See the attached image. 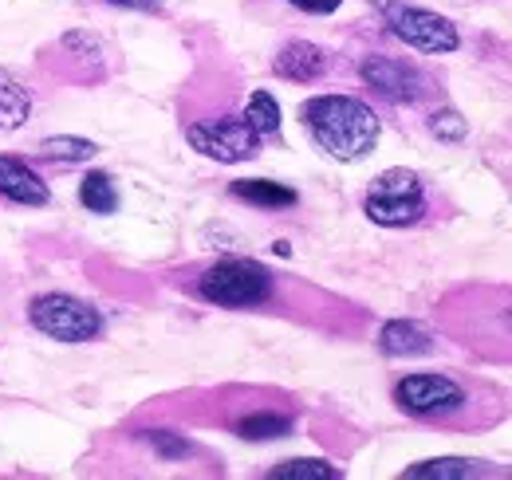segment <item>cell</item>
Wrapping results in <instances>:
<instances>
[{
	"instance_id": "6da1fadb",
	"label": "cell",
	"mask_w": 512,
	"mask_h": 480,
	"mask_svg": "<svg viewBox=\"0 0 512 480\" xmlns=\"http://www.w3.org/2000/svg\"><path fill=\"white\" fill-rule=\"evenodd\" d=\"M174 284L193 300L225 311H280L288 319L320 323V327H335L343 315H351V303H339L312 284L284 280L249 256H221L209 264L182 268L174 272Z\"/></svg>"
},
{
	"instance_id": "7a4b0ae2",
	"label": "cell",
	"mask_w": 512,
	"mask_h": 480,
	"mask_svg": "<svg viewBox=\"0 0 512 480\" xmlns=\"http://www.w3.org/2000/svg\"><path fill=\"white\" fill-rule=\"evenodd\" d=\"M300 119L308 126L312 142L335 162H359L375 150L383 126L379 115L355 99V95H316L300 107Z\"/></svg>"
},
{
	"instance_id": "3957f363",
	"label": "cell",
	"mask_w": 512,
	"mask_h": 480,
	"mask_svg": "<svg viewBox=\"0 0 512 480\" xmlns=\"http://www.w3.org/2000/svg\"><path fill=\"white\" fill-rule=\"evenodd\" d=\"M442 323L457 343L473 347L485 359L512 362V292L465 288L442 303Z\"/></svg>"
},
{
	"instance_id": "277c9868",
	"label": "cell",
	"mask_w": 512,
	"mask_h": 480,
	"mask_svg": "<svg viewBox=\"0 0 512 480\" xmlns=\"http://www.w3.org/2000/svg\"><path fill=\"white\" fill-rule=\"evenodd\" d=\"M394 406L430 425H477V398L449 374H406L394 382Z\"/></svg>"
},
{
	"instance_id": "5b68a950",
	"label": "cell",
	"mask_w": 512,
	"mask_h": 480,
	"mask_svg": "<svg viewBox=\"0 0 512 480\" xmlns=\"http://www.w3.org/2000/svg\"><path fill=\"white\" fill-rule=\"evenodd\" d=\"M426 209H430L426 181L414 170H383L367 185L363 197V213L383 229H410L426 217Z\"/></svg>"
},
{
	"instance_id": "8992f818",
	"label": "cell",
	"mask_w": 512,
	"mask_h": 480,
	"mask_svg": "<svg viewBox=\"0 0 512 480\" xmlns=\"http://www.w3.org/2000/svg\"><path fill=\"white\" fill-rule=\"evenodd\" d=\"M28 323L56 339V343H91L103 335V315L99 307H91L87 300H75L64 292H48V296H36L28 303Z\"/></svg>"
},
{
	"instance_id": "52a82bcc",
	"label": "cell",
	"mask_w": 512,
	"mask_h": 480,
	"mask_svg": "<svg viewBox=\"0 0 512 480\" xmlns=\"http://www.w3.org/2000/svg\"><path fill=\"white\" fill-rule=\"evenodd\" d=\"M383 8L386 28L414 52H426V56H446L461 48V36L457 28L449 24L446 16L438 12H426V8H414V4H402V0H375Z\"/></svg>"
},
{
	"instance_id": "ba28073f",
	"label": "cell",
	"mask_w": 512,
	"mask_h": 480,
	"mask_svg": "<svg viewBox=\"0 0 512 480\" xmlns=\"http://www.w3.org/2000/svg\"><path fill=\"white\" fill-rule=\"evenodd\" d=\"M186 142H190L197 154L213 158V162H225V166H237V162H253L260 154V134L245 122V115H221V119H197L186 122Z\"/></svg>"
},
{
	"instance_id": "9c48e42d",
	"label": "cell",
	"mask_w": 512,
	"mask_h": 480,
	"mask_svg": "<svg viewBox=\"0 0 512 480\" xmlns=\"http://www.w3.org/2000/svg\"><path fill=\"white\" fill-rule=\"evenodd\" d=\"M359 75L363 83L386 99V103H422L430 95V79L406 60H394V56H367L359 63Z\"/></svg>"
},
{
	"instance_id": "30bf717a",
	"label": "cell",
	"mask_w": 512,
	"mask_h": 480,
	"mask_svg": "<svg viewBox=\"0 0 512 480\" xmlns=\"http://www.w3.org/2000/svg\"><path fill=\"white\" fill-rule=\"evenodd\" d=\"M0 197L8 205H28V209H44L52 201L48 181L40 178L24 158L0 154Z\"/></svg>"
},
{
	"instance_id": "8fae6325",
	"label": "cell",
	"mask_w": 512,
	"mask_h": 480,
	"mask_svg": "<svg viewBox=\"0 0 512 480\" xmlns=\"http://www.w3.org/2000/svg\"><path fill=\"white\" fill-rule=\"evenodd\" d=\"M327 67H331V56H327L323 48H316V44H308V40H292V44H284L280 56L272 60V71H276L280 79H292V83L323 79Z\"/></svg>"
},
{
	"instance_id": "7c38bea8",
	"label": "cell",
	"mask_w": 512,
	"mask_h": 480,
	"mask_svg": "<svg viewBox=\"0 0 512 480\" xmlns=\"http://www.w3.org/2000/svg\"><path fill=\"white\" fill-rule=\"evenodd\" d=\"M379 351L390 359H410V355H430L434 351V339L422 323L414 319H394L379 331Z\"/></svg>"
},
{
	"instance_id": "4fadbf2b",
	"label": "cell",
	"mask_w": 512,
	"mask_h": 480,
	"mask_svg": "<svg viewBox=\"0 0 512 480\" xmlns=\"http://www.w3.org/2000/svg\"><path fill=\"white\" fill-rule=\"evenodd\" d=\"M229 193L233 197H241V201H249L256 209H292L300 197H296V189H288V185H280V181H233L229 185Z\"/></svg>"
},
{
	"instance_id": "5bb4252c",
	"label": "cell",
	"mask_w": 512,
	"mask_h": 480,
	"mask_svg": "<svg viewBox=\"0 0 512 480\" xmlns=\"http://www.w3.org/2000/svg\"><path fill=\"white\" fill-rule=\"evenodd\" d=\"M233 429L245 441H276V437H288L292 433V418L280 414V410H249V414L233 418Z\"/></svg>"
},
{
	"instance_id": "9a60e30c",
	"label": "cell",
	"mask_w": 512,
	"mask_h": 480,
	"mask_svg": "<svg viewBox=\"0 0 512 480\" xmlns=\"http://www.w3.org/2000/svg\"><path fill=\"white\" fill-rule=\"evenodd\" d=\"M79 205H83L87 213H99V217L115 213V209H119V189H115V178H111V174H103V170L87 174V178L79 181Z\"/></svg>"
},
{
	"instance_id": "2e32d148",
	"label": "cell",
	"mask_w": 512,
	"mask_h": 480,
	"mask_svg": "<svg viewBox=\"0 0 512 480\" xmlns=\"http://www.w3.org/2000/svg\"><path fill=\"white\" fill-rule=\"evenodd\" d=\"M28 115H32V95H28L8 71H0V130L24 126Z\"/></svg>"
},
{
	"instance_id": "e0dca14e",
	"label": "cell",
	"mask_w": 512,
	"mask_h": 480,
	"mask_svg": "<svg viewBox=\"0 0 512 480\" xmlns=\"http://www.w3.org/2000/svg\"><path fill=\"white\" fill-rule=\"evenodd\" d=\"M481 461H465V457H442V461H422V465H410L402 477L406 480H465V477H481Z\"/></svg>"
},
{
	"instance_id": "ac0fdd59",
	"label": "cell",
	"mask_w": 512,
	"mask_h": 480,
	"mask_svg": "<svg viewBox=\"0 0 512 480\" xmlns=\"http://www.w3.org/2000/svg\"><path fill=\"white\" fill-rule=\"evenodd\" d=\"M245 122L253 126L260 138H280V103L268 91H253L249 107H245Z\"/></svg>"
},
{
	"instance_id": "d6986e66",
	"label": "cell",
	"mask_w": 512,
	"mask_h": 480,
	"mask_svg": "<svg viewBox=\"0 0 512 480\" xmlns=\"http://www.w3.org/2000/svg\"><path fill=\"white\" fill-rule=\"evenodd\" d=\"M40 154L44 158H52V162H91L95 154H99V146L95 142H87V138H67V134H56V138H44L40 142Z\"/></svg>"
},
{
	"instance_id": "ffe728a7",
	"label": "cell",
	"mask_w": 512,
	"mask_h": 480,
	"mask_svg": "<svg viewBox=\"0 0 512 480\" xmlns=\"http://www.w3.org/2000/svg\"><path fill=\"white\" fill-rule=\"evenodd\" d=\"M268 477L272 480H339L343 469H335V465H327V461H312V457H296V461L276 465Z\"/></svg>"
},
{
	"instance_id": "44dd1931",
	"label": "cell",
	"mask_w": 512,
	"mask_h": 480,
	"mask_svg": "<svg viewBox=\"0 0 512 480\" xmlns=\"http://www.w3.org/2000/svg\"><path fill=\"white\" fill-rule=\"evenodd\" d=\"M146 441L154 445V453L158 457H166V461H186L193 453V445L182 437V433H166V429H154V433H146Z\"/></svg>"
},
{
	"instance_id": "7402d4cb",
	"label": "cell",
	"mask_w": 512,
	"mask_h": 480,
	"mask_svg": "<svg viewBox=\"0 0 512 480\" xmlns=\"http://www.w3.org/2000/svg\"><path fill=\"white\" fill-rule=\"evenodd\" d=\"M430 134L442 138V142H461V138H465V119H461L457 111H438V115L430 119Z\"/></svg>"
},
{
	"instance_id": "603a6c76",
	"label": "cell",
	"mask_w": 512,
	"mask_h": 480,
	"mask_svg": "<svg viewBox=\"0 0 512 480\" xmlns=\"http://www.w3.org/2000/svg\"><path fill=\"white\" fill-rule=\"evenodd\" d=\"M292 8H300V12H312V16H331L343 0H288Z\"/></svg>"
},
{
	"instance_id": "cb8c5ba5",
	"label": "cell",
	"mask_w": 512,
	"mask_h": 480,
	"mask_svg": "<svg viewBox=\"0 0 512 480\" xmlns=\"http://www.w3.org/2000/svg\"><path fill=\"white\" fill-rule=\"evenodd\" d=\"M107 4H119V8H134V12H158L162 0H107Z\"/></svg>"
}]
</instances>
